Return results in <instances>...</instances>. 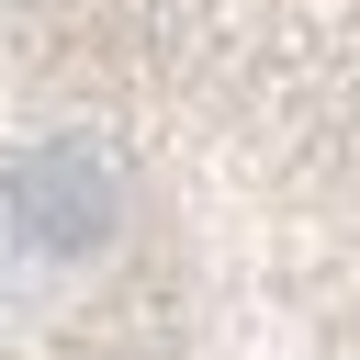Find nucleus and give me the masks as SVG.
Listing matches in <instances>:
<instances>
[{"label":"nucleus","instance_id":"nucleus-1","mask_svg":"<svg viewBox=\"0 0 360 360\" xmlns=\"http://www.w3.org/2000/svg\"><path fill=\"white\" fill-rule=\"evenodd\" d=\"M0 360H360V0H0Z\"/></svg>","mask_w":360,"mask_h":360}]
</instances>
